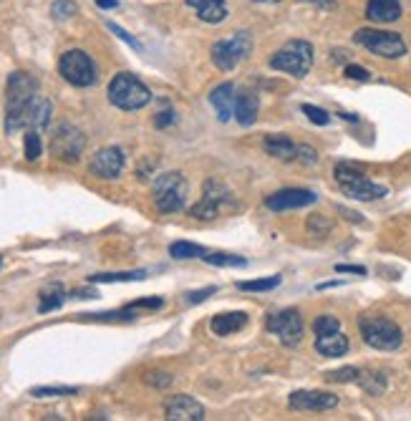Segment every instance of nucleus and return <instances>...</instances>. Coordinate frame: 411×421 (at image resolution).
<instances>
[{"label": "nucleus", "mask_w": 411, "mask_h": 421, "mask_svg": "<svg viewBox=\"0 0 411 421\" xmlns=\"http://www.w3.org/2000/svg\"><path fill=\"white\" fill-rule=\"evenodd\" d=\"M333 179L346 197L358 199V202H373V199H384L389 194L384 185H376L373 179H369L358 167L348 164V162L333 167Z\"/></svg>", "instance_id": "obj_1"}, {"label": "nucleus", "mask_w": 411, "mask_h": 421, "mask_svg": "<svg viewBox=\"0 0 411 421\" xmlns=\"http://www.w3.org/2000/svg\"><path fill=\"white\" fill-rule=\"evenodd\" d=\"M358 333L366 346L376 351H398L404 346V333L391 318L386 316H364L358 318Z\"/></svg>", "instance_id": "obj_2"}, {"label": "nucleus", "mask_w": 411, "mask_h": 421, "mask_svg": "<svg viewBox=\"0 0 411 421\" xmlns=\"http://www.w3.org/2000/svg\"><path fill=\"white\" fill-rule=\"evenodd\" d=\"M109 101L121 112H139L152 101V91L134 73H116L109 84Z\"/></svg>", "instance_id": "obj_3"}, {"label": "nucleus", "mask_w": 411, "mask_h": 421, "mask_svg": "<svg viewBox=\"0 0 411 421\" xmlns=\"http://www.w3.org/2000/svg\"><path fill=\"white\" fill-rule=\"evenodd\" d=\"M267 63L293 79H305L313 68V46L308 40H288L286 46L272 53Z\"/></svg>", "instance_id": "obj_4"}, {"label": "nucleus", "mask_w": 411, "mask_h": 421, "mask_svg": "<svg viewBox=\"0 0 411 421\" xmlns=\"http://www.w3.org/2000/svg\"><path fill=\"white\" fill-rule=\"evenodd\" d=\"M154 204L162 215H174V212L185 210L187 194H189V185L179 171H164L154 179Z\"/></svg>", "instance_id": "obj_5"}, {"label": "nucleus", "mask_w": 411, "mask_h": 421, "mask_svg": "<svg viewBox=\"0 0 411 421\" xmlns=\"http://www.w3.org/2000/svg\"><path fill=\"white\" fill-rule=\"evenodd\" d=\"M353 40L358 46H364L366 51H371L373 56L381 59H401L406 53L404 38L394 31H376V28H358L353 33Z\"/></svg>", "instance_id": "obj_6"}, {"label": "nucleus", "mask_w": 411, "mask_h": 421, "mask_svg": "<svg viewBox=\"0 0 411 421\" xmlns=\"http://www.w3.org/2000/svg\"><path fill=\"white\" fill-rule=\"evenodd\" d=\"M59 71L68 84L79 86V89H88V86H93L96 79H99L93 59L86 51H81V48H71V51H66L61 56Z\"/></svg>", "instance_id": "obj_7"}, {"label": "nucleus", "mask_w": 411, "mask_h": 421, "mask_svg": "<svg viewBox=\"0 0 411 421\" xmlns=\"http://www.w3.org/2000/svg\"><path fill=\"white\" fill-rule=\"evenodd\" d=\"M38 96V81L26 71H13L6 86V118L18 116Z\"/></svg>", "instance_id": "obj_8"}, {"label": "nucleus", "mask_w": 411, "mask_h": 421, "mask_svg": "<svg viewBox=\"0 0 411 421\" xmlns=\"http://www.w3.org/2000/svg\"><path fill=\"white\" fill-rule=\"evenodd\" d=\"M252 51V38L250 33L240 31L233 38L217 40L212 46V63L219 71H235V68L242 63V61L250 56Z\"/></svg>", "instance_id": "obj_9"}, {"label": "nucleus", "mask_w": 411, "mask_h": 421, "mask_svg": "<svg viewBox=\"0 0 411 421\" xmlns=\"http://www.w3.org/2000/svg\"><path fill=\"white\" fill-rule=\"evenodd\" d=\"M267 333L278 336V341L286 346V349H295L300 346L303 341V316H300L295 308H286V310H278V313H270L265 323Z\"/></svg>", "instance_id": "obj_10"}, {"label": "nucleus", "mask_w": 411, "mask_h": 421, "mask_svg": "<svg viewBox=\"0 0 411 421\" xmlns=\"http://www.w3.org/2000/svg\"><path fill=\"white\" fill-rule=\"evenodd\" d=\"M51 112H54V104L43 96H36L31 104L18 114V116H8L6 118V132L15 134L20 129H36V132H46L48 124H51Z\"/></svg>", "instance_id": "obj_11"}, {"label": "nucleus", "mask_w": 411, "mask_h": 421, "mask_svg": "<svg viewBox=\"0 0 411 421\" xmlns=\"http://www.w3.org/2000/svg\"><path fill=\"white\" fill-rule=\"evenodd\" d=\"M230 204H233V192L227 190L219 179H207L202 185V199L189 210V215L194 220H215L219 210L230 207Z\"/></svg>", "instance_id": "obj_12"}, {"label": "nucleus", "mask_w": 411, "mask_h": 421, "mask_svg": "<svg viewBox=\"0 0 411 421\" xmlns=\"http://www.w3.org/2000/svg\"><path fill=\"white\" fill-rule=\"evenodd\" d=\"M86 149V137L81 134L73 124H59L54 137H51V152L56 159L66 162V164H76Z\"/></svg>", "instance_id": "obj_13"}, {"label": "nucleus", "mask_w": 411, "mask_h": 421, "mask_svg": "<svg viewBox=\"0 0 411 421\" xmlns=\"http://www.w3.org/2000/svg\"><path fill=\"white\" fill-rule=\"evenodd\" d=\"M318 202V194L311 190H280L272 192L265 197V207L270 212H288V210H300V207H311Z\"/></svg>", "instance_id": "obj_14"}, {"label": "nucleus", "mask_w": 411, "mask_h": 421, "mask_svg": "<svg viewBox=\"0 0 411 421\" xmlns=\"http://www.w3.org/2000/svg\"><path fill=\"white\" fill-rule=\"evenodd\" d=\"M124 152L119 146H104L88 162V171L99 179H116L124 169Z\"/></svg>", "instance_id": "obj_15"}, {"label": "nucleus", "mask_w": 411, "mask_h": 421, "mask_svg": "<svg viewBox=\"0 0 411 421\" xmlns=\"http://www.w3.org/2000/svg\"><path fill=\"white\" fill-rule=\"evenodd\" d=\"M288 406L295 411H328L339 406V396L328 391H293Z\"/></svg>", "instance_id": "obj_16"}, {"label": "nucleus", "mask_w": 411, "mask_h": 421, "mask_svg": "<svg viewBox=\"0 0 411 421\" xmlns=\"http://www.w3.org/2000/svg\"><path fill=\"white\" fill-rule=\"evenodd\" d=\"M164 416L169 421H205V408L199 401H194L192 396L179 394L166 399Z\"/></svg>", "instance_id": "obj_17"}, {"label": "nucleus", "mask_w": 411, "mask_h": 421, "mask_svg": "<svg viewBox=\"0 0 411 421\" xmlns=\"http://www.w3.org/2000/svg\"><path fill=\"white\" fill-rule=\"evenodd\" d=\"M235 101H238V86L230 84V81L219 84L217 89H212V93H210V104L215 106L219 121H225V124L235 118Z\"/></svg>", "instance_id": "obj_18"}, {"label": "nucleus", "mask_w": 411, "mask_h": 421, "mask_svg": "<svg viewBox=\"0 0 411 421\" xmlns=\"http://www.w3.org/2000/svg\"><path fill=\"white\" fill-rule=\"evenodd\" d=\"M260 99L250 89H238V101H235V118L240 126H252L258 118Z\"/></svg>", "instance_id": "obj_19"}, {"label": "nucleus", "mask_w": 411, "mask_h": 421, "mask_svg": "<svg viewBox=\"0 0 411 421\" xmlns=\"http://www.w3.org/2000/svg\"><path fill=\"white\" fill-rule=\"evenodd\" d=\"M366 18L371 23H396L401 18V0H369Z\"/></svg>", "instance_id": "obj_20"}, {"label": "nucleus", "mask_w": 411, "mask_h": 421, "mask_svg": "<svg viewBox=\"0 0 411 421\" xmlns=\"http://www.w3.org/2000/svg\"><path fill=\"white\" fill-rule=\"evenodd\" d=\"M187 6L194 8V13L202 23H212V26L222 23L230 15L225 0H187Z\"/></svg>", "instance_id": "obj_21"}, {"label": "nucleus", "mask_w": 411, "mask_h": 421, "mask_svg": "<svg viewBox=\"0 0 411 421\" xmlns=\"http://www.w3.org/2000/svg\"><path fill=\"white\" fill-rule=\"evenodd\" d=\"M263 149L270 157L280 159V162H295L298 159V144L290 137H286V134H270V137H265Z\"/></svg>", "instance_id": "obj_22"}, {"label": "nucleus", "mask_w": 411, "mask_h": 421, "mask_svg": "<svg viewBox=\"0 0 411 421\" xmlns=\"http://www.w3.org/2000/svg\"><path fill=\"white\" fill-rule=\"evenodd\" d=\"M348 336L341 333V330H333V333H320L316 338V351L325 358H339V355L348 353Z\"/></svg>", "instance_id": "obj_23"}, {"label": "nucleus", "mask_w": 411, "mask_h": 421, "mask_svg": "<svg viewBox=\"0 0 411 421\" xmlns=\"http://www.w3.org/2000/svg\"><path fill=\"white\" fill-rule=\"evenodd\" d=\"M247 326V316L245 313H219V316L212 318V323H210V328H212L215 336H233V333H238V330H242Z\"/></svg>", "instance_id": "obj_24"}, {"label": "nucleus", "mask_w": 411, "mask_h": 421, "mask_svg": "<svg viewBox=\"0 0 411 421\" xmlns=\"http://www.w3.org/2000/svg\"><path fill=\"white\" fill-rule=\"evenodd\" d=\"M63 303H66V290H63V285L61 283H54V285H48V288L40 290V303H38L40 313L59 310Z\"/></svg>", "instance_id": "obj_25"}, {"label": "nucleus", "mask_w": 411, "mask_h": 421, "mask_svg": "<svg viewBox=\"0 0 411 421\" xmlns=\"http://www.w3.org/2000/svg\"><path fill=\"white\" fill-rule=\"evenodd\" d=\"M356 383L364 388L366 394H371V396H384L386 386H389L386 374H381V371H361Z\"/></svg>", "instance_id": "obj_26"}, {"label": "nucleus", "mask_w": 411, "mask_h": 421, "mask_svg": "<svg viewBox=\"0 0 411 421\" xmlns=\"http://www.w3.org/2000/svg\"><path fill=\"white\" fill-rule=\"evenodd\" d=\"M146 270H129V273H96L88 275V283H134V280H144Z\"/></svg>", "instance_id": "obj_27"}, {"label": "nucleus", "mask_w": 411, "mask_h": 421, "mask_svg": "<svg viewBox=\"0 0 411 421\" xmlns=\"http://www.w3.org/2000/svg\"><path fill=\"white\" fill-rule=\"evenodd\" d=\"M202 260L207 265H215V268H245L247 265L245 257L230 255V252H205Z\"/></svg>", "instance_id": "obj_28"}, {"label": "nucleus", "mask_w": 411, "mask_h": 421, "mask_svg": "<svg viewBox=\"0 0 411 421\" xmlns=\"http://www.w3.org/2000/svg\"><path fill=\"white\" fill-rule=\"evenodd\" d=\"M205 247L202 245H194V243H185V240H179V243H172L169 245V255L174 257V260H192V257H199L202 260V255H205Z\"/></svg>", "instance_id": "obj_29"}, {"label": "nucleus", "mask_w": 411, "mask_h": 421, "mask_svg": "<svg viewBox=\"0 0 411 421\" xmlns=\"http://www.w3.org/2000/svg\"><path fill=\"white\" fill-rule=\"evenodd\" d=\"M280 283H283V277L270 275V277H260V280H247V283H240L238 288L242 290V293H270V290H275Z\"/></svg>", "instance_id": "obj_30"}, {"label": "nucleus", "mask_w": 411, "mask_h": 421, "mask_svg": "<svg viewBox=\"0 0 411 421\" xmlns=\"http://www.w3.org/2000/svg\"><path fill=\"white\" fill-rule=\"evenodd\" d=\"M23 149H26V159H28V162H36V159L43 154V141H40V132H36V129H28V132H26V141H23Z\"/></svg>", "instance_id": "obj_31"}, {"label": "nucleus", "mask_w": 411, "mask_h": 421, "mask_svg": "<svg viewBox=\"0 0 411 421\" xmlns=\"http://www.w3.org/2000/svg\"><path fill=\"white\" fill-rule=\"evenodd\" d=\"M358 374H361V369H356V366H343V369H339V371H328V374H325V381L328 383H356Z\"/></svg>", "instance_id": "obj_32"}, {"label": "nucleus", "mask_w": 411, "mask_h": 421, "mask_svg": "<svg viewBox=\"0 0 411 421\" xmlns=\"http://www.w3.org/2000/svg\"><path fill=\"white\" fill-rule=\"evenodd\" d=\"M91 321H101V323H124V321H134V308L126 310H109V313H91Z\"/></svg>", "instance_id": "obj_33"}, {"label": "nucleus", "mask_w": 411, "mask_h": 421, "mask_svg": "<svg viewBox=\"0 0 411 421\" xmlns=\"http://www.w3.org/2000/svg\"><path fill=\"white\" fill-rule=\"evenodd\" d=\"M79 394V388L76 386H36L31 391V396L36 399H48V396H73Z\"/></svg>", "instance_id": "obj_34"}, {"label": "nucleus", "mask_w": 411, "mask_h": 421, "mask_svg": "<svg viewBox=\"0 0 411 421\" xmlns=\"http://www.w3.org/2000/svg\"><path fill=\"white\" fill-rule=\"evenodd\" d=\"M300 112H303L305 116L311 118V121H313V124H316V126H328V124H331V114H328V112H323V109H320V106L303 104V106H300Z\"/></svg>", "instance_id": "obj_35"}, {"label": "nucleus", "mask_w": 411, "mask_h": 421, "mask_svg": "<svg viewBox=\"0 0 411 421\" xmlns=\"http://www.w3.org/2000/svg\"><path fill=\"white\" fill-rule=\"evenodd\" d=\"M313 330H316V336H320V333H333V330H341V321L336 316H318L316 321H313Z\"/></svg>", "instance_id": "obj_36"}, {"label": "nucleus", "mask_w": 411, "mask_h": 421, "mask_svg": "<svg viewBox=\"0 0 411 421\" xmlns=\"http://www.w3.org/2000/svg\"><path fill=\"white\" fill-rule=\"evenodd\" d=\"M331 230H333L331 220L323 217V215H311V220H308V232H311V235L325 237Z\"/></svg>", "instance_id": "obj_37"}, {"label": "nucleus", "mask_w": 411, "mask_h": 421, "mask_svg": "<svg viewBox=\"0 0 411 421\" xmlns=\"http://www.w3.org/2000/svg\"><path fill=\"white\" fill-rule=\"evenodd\" d=\"M56 20H66L76 13V3L73 0H54V8H51Z\"/></svg>", "instance_id": "obj_38"}, {"label": "nucleus", "mask_w": 411, "mask_h": 421, "mask_svg": "<svg viewBox=\"0 0 411 421\" xmlns=\"http://www.w3.org/2000/svg\"><path fill=\"white\" fill-rule=\"evenodd\" d=\"M107 28H109V31H111L114 36H116V38H121V40H124V43H129V46H132L134 51H139V53L144 51V46H141L139 40L134 38L132 33H126V31H124V28H121V26H116V23H111V20H109Z\"/></svg>", "instance_id": "obj_39"}, {"label": "nucleus", "mask_w": 411, "mask_h": 421, "mask_svg": "<svg viewBox=\"0 0 411 421\" xmlns=\"http://www.w3.org/2000/svg\"><path fill=\"white\" fill-rule=\"evenodd\" d=\"M144 381L149 383V386H154V388H166L169 383L174 381V376L164 374V371H152V374H146Z\"/></svg>", "instance_id": "obj_40"}, {"label": "nucleus", "mask_w": 411, "mask_h": 421, "mask_svg": "<svg viewBox=\"0 0 411 421\" xmlns=\"http://www.w3.org/2000/svg\"><path fill=\"white\" fill-rule=\"evenodd\" d=\"M295 162H300V164H316L318 162V152L311 144H298V159Z\"/></svg>", "instance_id": "obj_41"}, {"label": "nucleus", "mask_w": 411, "mask_h": 421, "mask_svg": "<svg viewBox=\"0 0 411 421\" xmlns=\"http://www.w3.org/2000/svg\"><path fill=\"white\" fill-rule=\"evenodd\" d=\"M343 73H346V76H348V79H353V81H369V79H371V73H369V68L356 66V63H348Z\"/></svg>", "instance_id": "obj_42"}, {"label": "nucleus", "mask_w": 411, "mask_h": 421, "mask_svg": "<svg viewBox=\"0 0 411 421\" xmlns=\"http://www.w3.org/2000/svg\"><path fill=\"white\" fill-rule=\"evenodd\" d=\"M217 293V288H202V290H192V293H187V303H205L207 298L215 296Z\"/></svg>", "instance_id": "obj_43"}, {"label": "nucleus", "mask_w": 411, "mask_h": 421, "mask_svg": "<svg viewBox=\"0 0 411 421\" xmlns=\"http://www.w3.org/2000/svg\"><path fill=\"white\" fill-rule=\"evenodd\" d=\"M162 305H164V300H162V298H141V300H134L132 308H134V310H137V308L157 310V308H162Z\"/></svg>", "instance_id": "obj_44"}, {"label": "nucleus", "mask_w": 411, "mask_h": 421, "mask_svg": "<svg viewBox=\"0 0 411 421\" xmlns=\"http://www.w3.org/2000/svg\"><path fill=\"white\" fill-rule=\"evenodd\" d=\"M174 118H177V116H174V112H162L160 116L154 118V126H157V129H164V126L172 124Z\"/></svg>", "instance_id": "obj_45"}, {"label": "nucleus", "mask_w": 411, "mask_h": 421, "mask_svg": "<svg viewBox=\"0 0 411 421\" xmlns=\"http://www.w3.org/2000/svg\"><path fill=\"white\" fill-rule=\"evenodd\" d=\"M336 273H353V275H366L364 265H336Z\"/></svg>", "instance_id": "obj_46"}, {"label": "nucleus", "mask_w": 411, "mask_h": 421, "mask_svg": "<svg viewBox=\"0 0 411 421\" xmlns=\"http://www.w3.org/2000/svg\"><path fill=\"white\" fill-rule=\"evenodd\" d=\"M339 212L343 215L346 220H351V222H364V217L358 215V212H353V210H346V207H339Z\"/></svg>", "instance_id": "obj_47"}, {"label": "nucleus", "mask_w": 411, "mask_h": 421, "mask_svg": "<svg viewBox=\"0 0 411 421\" xmlns=\"http://www.w3.org/2000/svg\"><path fill=\"white\" fill-rule=\"evenodd\" d=\"M305 3H311V6H316V8H323V10L336 8V0H305Z\"/></svg>", "instance_id": "obj_48"}, {"label": "nucleus", "mask_w": 411, "mask_h": 421, "mask_svg": "<svg viewBox=\"0 0 411 421\" xmlns=\"http://www.w3.org/2000/svg\"><path fill=\"white\" fill-rule=\"evenodd\" d=\"M93 3H96L101 10H111V8L119 6V0H93Z\"/></svg>", "instance_id": "obj_49"}, {"label": "nucleus", "mask_w": 411, "mask_h": 421, "mask_svg": "<svg viewBox=\"0 0 411 421\" xmlns=\"http://www.w3.org/2000/svg\"><path fill=\"white\" fill-rule=\"evenodd\" d=\"M71 298H99V293L96 290H76V293H71Z\"/></svg>", "instance_id": "obj_50"}, {"label": "nucleus", "mask_w": 411, "mask_h": 421, "mask_svg": "<svg viewBox=\"0 0 411 421\" xmlns=\"http://www.w3.org/2000/svg\"><path fill=\"white\" fill-rule=\"evenodd\" d=\"M336 285H341V283H320L318 288H320V290H325V288H336Z\"/></svg>", "instance_id": "obj_51"}, {"label": "nucleus", "mask_w": 411, "mask_h": 421, "mask_svg": "<svg viewBox=\"0 0 411 421\" xmlns=\"http://www.w3.org/2000/svg\"><path fill=\"white\" fill-rule=\"evenodd\" d=\"M252 3H280V0H252Z\"/></svg>", "instance_id": "obj_52"}, {"label": "nucleus", "mask_w": 411, "mask_h": 421, "mask_svg": "<svg viewBox=\"0 0 411 421\" xmlns=\"http://www.w3.org/2000/svg\"><path fill=\"white\" fill-rule=\"evenodd\" d=\"M0 265H3V257H0Z\"/></svg>", "instance_id": "obj_53"}]
</instances>
